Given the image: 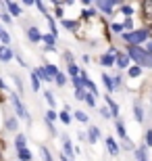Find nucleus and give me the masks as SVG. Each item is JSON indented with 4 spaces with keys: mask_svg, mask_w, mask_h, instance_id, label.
I'll use <instances>...</instances> for the list:
<instances>
[{
    "mask_svg": "<svg viewBox=\"0 0 152 161\" xmlns=\"http://www.w3.org/2000/svg\"><path fill=\"white\" fill-rule=\"evenodd\" d=\"M129 57H131V59H134L140 67H152V54L146 53L144 48L129 46Z\"/></svg>",
    "mask_w": 152,
    "mask_h": 161,
    "instance_id": "1",
    "label": "nucleus"
},
{
    "mask_svg": "<svg viewBox=\"0 0 152 161\" xmlns=\"http://www.w3.org/2000/svg\"><path fill=\"white\" fill-rule=\"evenodd\" d=\"M148 34H150V31H131V34H125V40H127L129 44H142V42L148 38Z\"/></svg>",
    "mask_w": 152,
    "mask_h": 161,
    "instance_id": "2",
    "label": "nucleus"
},
{
    "mask_svg": "<svg viewBox=\"0 0 152 161\" xmlns=\"http://www.w3.org/2000/svg\"><path fill=\"white\" fill-rule=\"evenodd\" d=\"M117 2H121V0H96L100 11H104V13H113V4H117Z\"/></svg>",
    "mask_w": 152,
    "mask_h": 161,
    "instance_id": "3",
    "label": "nucleus"
},
{
    "mask_svg": "<svg viewBox=\"0 0 152 161\" xmlns=\"http://www.w3.org/2000/svg\"><path fill=\"white\" fill-rule=\"evenodd\" d=\"M142 8H144V19H146L148 23H152V0H144Z\"/></svg>",
    "mask_w": 152,
    "mask_h": 161,
    "instance_id": "4",
    "label": "nucleus"
},
{
    "mask_svg": "<svg viewBox=\"0 0 152 161\" xmlns=\"http://www.w3.org/2000/svg\"><path fill=\"white\" fill-rule=\"evenodd\" d=\"M13 105H15V111H17L19 117H27V113H25V107L21 105V101L17 98V94H13Z\"/></svg>",
    "mask_w": 152,
    "mask_h": 161,
    "instance_id": "5",
    "label": "nucleus"
},
{
    "mask_svg": "<svg viewBox=\"0 0 152 161\" xmlns=\"http://www.w3.org/2000/svg\"><path fill=\"white\" fill-rule=\"evenodd\" d=\"M115 57H117V50H111V53L108 54H104V57H102V65H113V63H115Z\"/></svg>",
    "mask_w": 152,
    "mask_h": 161,
    "instance_id": "6",
    "label": "nucleus"
},
{
    "mask_svg": "<svg viewBox=\"0 0 152 161\" xmlns=\"http://www.w3.org/2000/svg\"><path fill=\"white\" fill-rule=\"evenodd\" d=\"M8 59H13V53L6 46H0V61H8Z\"/></svg>",
    "mask_w": 152,
    "mask_h": 161,
    "instance_id": "7",
    "label": "nucleus"
},
{
    "mask_svg": "<svg viewBox=\"0 0 152 161\" xmlns=\"http://www.w3.org/2000/svg\"><path fill=\"white\" fill-rule=\"evenodd\" d=\"M106 147H108V151H111L113 155H117V153H119V147H117V142H115L113 138H106Z\"/></svg>",
    "mask_w": 152,
    "mask_h": 161,
    "instance_id": "8",
    "label": "nucleus"
},
{
    "mask_svg": "<svg viewBox=\"0 0 152 161\" xmlns=\"http://www.w3.org/2000/svg\"><path fill=\"white\" fill-rule=\"evenodd\" d=\"M117 63H119V67H127L129 65V57L127 54H117Z\"/></svg>",
    "mask_w": 152,
    "mask_h": 161,
    "instance_id": "9",
    "label": "nucleus"
},
{
    "mask_svg": "<svg viewBox=\"0 0 152 161\" xmlns=\"http://www.w3.org/2000/svg\"><path fill=\"white\" fill-rule=\"evenodd\" d=\"M86 96H88V92H86L81 86H77V90H75V98H77V101H86Z\"/></svg>",
    "mask_w": 152,
    "mask_h": 161,
    "instance_id": "10",
    "label": "nucleus"
},
{
    "mask_svg": "<svg viewBox=\"0 0 152 161\" xmlns=\"http://www.w3.org/2000/svg\"><path fill=\"white\" fill-rule=\"evenodd\" d=\"M38 78H40V80H46V82H50V80H52V78H50V73L46 71V67L38 69Z\"/></svg>",
    "mask_w": 152,
    "mask_h": 161,
    "instance_id": "11",
    "label": "nucleus"
},
{
    "mask_svg": "<svg viewBox=\"0 0 152 161\" xmlns=\"http://www.w3.org/2000/svg\"><path fill=\"white\" fill-rule=\"evenodd\" d=\"M19 157H21L23 161H31V153L25 149V147H23V149H19Z\"/></svg>",
    "mask_w": 152,
    "mask_h": 161,
    "instance_id": "12",
    "label": "nucleus"
},
{
    "mask_svg": "<svg viewBox=\"0 0 152 161\" xmlns=\"http://www.w3.org/2000/svg\"><path fill=\"white\" fill-rule=\"evenodd\" d=\"M106 103H108V109L113 111V115H117V113H119V107H117V103H113V98H111V96H106Z\"/></svg>",
    "mask_w": 152,
    "mask_h": 161,
    "instance_id": "13",
    "label": "nucleus"
},
{
    "mask_svg": "<svg viewBox=\"0 0 152 161\" xmlns=\"http://www.w3.org/2000/svg\"><path fill=\"white\" fill-rule=\"evenodd\" d=\"M102 80H104V84H106V88H108V90H113L115 86H117V82L111 80V75H102Z\"/></svg>",
    "mask_w": 152,
    "mask_h": 161,
    "instance_id": "14",
    "label": "nucleus"
},
{
    "mask_svg": "<svg viewBox=\"0 0 152 161\" xmlns=\"http://www.w3.org/2000/svg\"><path fill=\"white\" fill-rule=\"evenodd\" d=\"M27 34H29V38H31L34 42L40 40V34H38V30H35V27H29V31H27Z\"/></svg>",
    "mask_w": 152,
    "mask_h": 161,
    "instance_id": "15",
    "label": "nucleus"
},
{
    "mask_svg": "<svg viewBox=\"0 0 152 161\" xmlns=\"http://www.w3.org/2000/svg\"><path fill=\"white\" fill-rule=\"evenodd\" d=\"M98 134H100V132L96 130V128H90V140H92V142H96V140H98Z\"/></svg>",
    "mask_w": 152,
    "mask_h": 161,
    "instance_id": "16",
    "label": "nucleus"
},
{
    "mask_svg": "<svg viewBox=\"0 0 152 161\" xmlns=\"http://www.w3.org/2000/svg\"><path fill=\"white\" fill-rule=\"evenodd\" d=\"M8 11H11L13 15H19V13H21V11H19V6L15 4V2H11V0H8Z\"/></svg>",
    "mask_w": 152,
    "mask_h": 161,
    "instance_id": "17",
    "label": "nucleus"
},
{
    "mask_svg": "<svg viewBox=\"0 0 152 161\" xmlns=\"http://www.w3.org/2000/svg\"><path fill=\"white\" fill-rule=\"evenodd\" d=\"M44 42H46L48 48H52L54 46V34H52V36H44Z\"/></svg>",
    "mask_w": 152,
    "mask_h": 161,
    "instance_id": "18",
    "label": "nucleus"
},
{
    "mask_svg": "<svg viewBox=\"0 0 152 161\" xmlns=\"http://www.w3.org/2000/svg\"><path fill=\"white\" fill-rule=\"evenodd\" d=\"M140 71H142L140 65H138V67H131V69H129V75H131V78H138V75H140Z\"/></svg>",
    "mask_w": 152,
    "mask_h": 161,
    "instance_id": "19",
    "label": "nucleus"
},
{
    "mask_svg": "<svg viewBox=\"0 0 152 161\" xmlns=\"http://www.w3.org/2000/svg\"><path fill=\"white\" fill-rule=\"evenodd\" d=\"M142 44H144V50L152 54V40H144V42H142Z\"/></svg>",
    "mask_w": 152,
    "mask_h": 161,
    "instance_id": "20",
    "label": "nucleus"
},
{
    "mask_svg": "<svg viewBox=\"0 0 152 161\" xmlns=\"http://www.w3.org/2000/svg\"><path fill=\"white\" fill-rule=\"evenodd\" d=\"M65 82H67V78H65L63 73H56V84H59V86H65Z\"/></svg>",
    "mask_w": 152,
    "mask_h": 161,
    "instance_id": "21",
    "label": "nucleus"
},
{
    "mask_svg": "<svg viewBox=\"0 0 152 161\" xmlns=\"http://www.w3.org/2000/svg\"><path fill=\"white\" fill-rule=\"evenodd\" d=\"M75 117H77L79 121H88V115H86V113H81V111H77V113H75Z\"/></svg>",
    "mask_w": 152,
    "mask_h": 161,
    "instance_id": "22",
    "label": "nucleus"
},
{
    "mask_svg": "<svg viewBox=\"0 0 152 161\" xmlns=\"http://www.w3.org/2000/svg\"><path fill=\"white\" fill-rule=\"evenodd\" d=\"M25 147V138L23 136H17V149H23Z\"/></svg>",
    "mask_w": 152,
    "mask_h": 161,
    "instance_id": "23",
    "label": "nucleus"
},
{
    "mask_svg": "<svg viewBox=\"0 0 152 161\" xmlns=\"http://www.w3.org/2000/svg\"><path fill=\"white\" fill-rule=\"evenodd\" d=\"M6 128H8V130H15V128H17V121H15V119H8V121H6Z\"/></svg>",
    "mask_w": 152,
    "mask_h": 161,
    "instance_id": "24",
    "label": "nucleus"
},
{
    "mask_svg": "<svg viewBox=\"0 0 152 161\" xmlns=\"http://www.w3.org/2000/svg\"><path fill=\"white\" fill-rule=\"evenodd\" d=\"M46 71L50 73V75H54V78H56V73H59V71H56V67H52V65H48V67H46Z\"/></svg>",
    "mask_w": 152,
    "mask_h": 161,
    "instance_id": "25",
    "label": "nucleus"
},
{
    "mask_svg": "<svg viewBox=\"0 0 152 161\" xmlns=\"http://www.w3.org/2000/svg\"><path fill=\"white\" fill-rule=\"evenodd\" d=\"M134 111H135V119H138V121H142V117H144V115H142V109H140V107H135Z\"/></svg>",
    "mask_w": 152,
    "mask_h": 161,
    "instance_id": "26",
    "label": "nucleus"
},
{
    "mask_svg": "<svg viewBox=\"0 0 152 161\" xmlns=\"http://www.w3.org/2000/svg\"><path fill=\"white\" fill-rule=\"evenodd\" d=\"M31 86H34V90H38V86H40V84H38V73L31 75Z\"/></svg>",
    "mask_w": 152,
    "mask_h": 161,
    "instance_id": "27",
    "label": "nucleus"
},
{
    "mask_svg": "<svg viewBox=\"0 0 152 161\" xmlns=\"http://www.w3.org/2000/svg\"><path fill=\"white\" fill-rule=\"evenodd\" d=\"M42 157H44V161H52V157H50V153L46 149H42Z\"/></svg>",
    "mask_w": 152,
    "mask_h": 161,
    "instance_id": "28",
    "label": "nucleus"
},
{
    "mask_svg": "<svg viewBox=\"0 0 152 161\" xmlns=\"http://www.w3.org/2000/svg\"><path fill=\"white\" fill-rule=\"evenodd\" d=\"M117 132H119V134H121V136H125V125H123L121 121H119V124H117Z\"/></svg>",
    "mask_w": 152,
    "mask_h": 161,
    "instance_id": "29",
    "label": "nucleus"
},
{
    "mask_svg": "<svg viewBox=\"0 0 152 161\" xmlns=\"http://www.w3.org/2000/svg\"><path fill=\"white\" fill-rule=\"evenodd\" d=\"M0 40L4 42V44H8V34H4V31H0Z\"/></svg>",
    "mask_w": 152,
    "mask_h": 161,
    "instance_id": "30",
    "label": "nucleus"
},
{
    "mask_svg": "<svg viewBox=\"0 0 152 161\" xmlns=\"http://www.w3.org/2000/svg\"><path fill=\"white\" fill-rule=\"evenodd\" d=\"M86 101H88V105H92V107L96 105V101H94V96H92V94H88V96H86Z\"/></svg>",
    "mask_w": 152,
    "mask_h": 161,
    "instance_id": "31",
    "label": "nucleus"
},
{
    "mask_svg": "<svg viewBox=\"0 0 152 161\" xmlns=\"http://www.w3.org/2000/svg\"><path fill=\"white\" fill-rule=\"evenodd\" d=\"M121 11H123V13H125V15H127V17H129V15H131V13H134V11H131V6H123Z\"/></svg>",
    "mask_w": 152,
    "mask_h": 161,
    "instance_id": "32",
    "label": "nucleus"
},
{
    "mask_svg": "<svg viewBox=\"0 0 152 161\" xmlns=\"http://www.w3.org/2000/svg\"><path fill=\"white\" fill-rule=\"evenodd\" d=\"M60 119H63L65 124H69V119H71V117H69V113H60Z\"/></svg>",
    "mask_w": 152,
    "mask_h": 161,
    "instance_id": "33",
    "label": "nucleus"
},
{
    "mask_svg": "<svg viewBox=\"0 0 152 161\" xmlns=\"http://www.w3.org/2000/svg\"><path fill=\"white\" fill-rule=\"evenodd\" d=\"M123 147H125V149H134V144H131V140H125V142H123Z\"/></svg>",
    "mask_w": 152,
    "mask_h": 161,
    "instance_id": "34",
    "label": "nucleus"
},
{
    "mask_svg": "<svg viewBox=\"0 0 152 161\" xmlns=\"http://www.w3.org/2000/svg\"><path fill=\"white\" fill-rule=\"evenodd\" d=\"M63 25H67V27H69V30H75V23H73V21H65Z\"/></svg>",
    "mask_w": 152,
    "mask_h": 161,
    "instance_id": "35",
    "label": "nucleus"
},
{
    "mask_svg": "<svg viewBox=\"0 0 152 161\" xmlns=\"http://www.w3.org/2000/svg\"><path fill=\"white\" fill-rule=\"evenodd\" d=\"M46 98H48V103H50V105H54V98H52V94H50V92H46Z\"/></svg>",
    "mask_w": 152,
    "mask_h": 161,
    "instance_id": "36",
    "label": "nucleus"
},
{
    "mask_svg": "<svg viewBox=\"0 0 152 161\" xmlns=\"http://www.w3.org/2000/svg\"><path fill=\"white\" fill-rule=\"evenodd\" d=\"M69 71H71V75H77V67H75V65H71Z\"/></svg>",
    "mask_w": 152,
    "mask_h": 161,
    "instance_id": "37",
    "label": "nucleus"
},
{
    "mask_svg": "<svg viewBox=\"0 0 152 161\" xmlns=\"http://www.w3.org/2000/svg\"><path fill=\"white\" fill-rule=\"evenodd\" d=\"M113 30H115V31H121V30H123V25H119V23H115V25H113Z\"/></svg>",
    "mask_w": 152,
    "mask_h": 161,
    "instance_id": "38",
    "label": "nucleus"
},
{
    "mask_svg": "<svg viewBox=\"0 0 152 161\" xmlns=\"http://www.w3.org/2000/svg\"><path fill=\"white\" fill-rule=\"evenodd\" d=\"M148 144H152V132H148Z\"/></svg>",
    "mask_w": 152,
    "mask_h": 161,
    "instance_id": "39",
    "label": "nucleus"
},
{
    "mask_svg": "<svg viewBox=\"0 0 152 161\" xmlns=\"http://www.w3.org/2000/svg\"><path fill=\"white\" fill-rule=\"evenodd\" d=\"M25 4H31V2H35V0H23Z\"/></svg>",
    "mask_w": 152,
    "mask_h": 161,
    "instance_id": "40",
    "label": "nucleus"
},
{
    "mask_svg": "<svg viewBox=\"0 0 152 161\" xmlns=\"http://www.w3.org/2000/svg\"><path fill=\"white\" fill-rule=\"evenodd\" d=\"M63 161H69V159H67V157H63Z\"/></svg>",
    "mask_w": 152,
    "mask_h": 161,
    "instance_id": "41",
    "label": "nucleus"
},
{
    "mask_svg": "<svg viewBox=\"0 0 152 161\" xmlns=\"http://www.w3.org/2000/svg\"><path fill=\"white\" fill-rule=\"evenodd\" d=\"M150 36H152V27H150Z\"/></svg>",
    "mask_w": 152,
    "mask_h": 161,
    "instance_id": "42",
    "label": "nucleus"
}]
</instances>
